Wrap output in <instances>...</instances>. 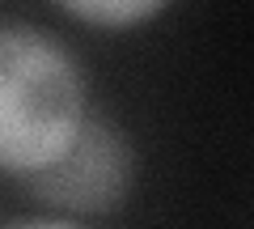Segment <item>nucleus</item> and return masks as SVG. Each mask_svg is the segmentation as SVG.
Wrapping results in <instances>:
<instances>
[{"instance_id":"f257e3e1","label":"nucleus","mask_w":254,"mask_h":229,"mask_svg":"<svg viewBox=\"0 0 254 229\" xmlns=\"http://www.w3.org/2000/svg\"><path fill=\"white\" fill-rule=\"evenodd\" d=\"M85 128V76L60 38L30 26L0 30V170L38 174Z\"/></svg>"},{"instance_id":"f03ea898","label":"nucleus","mask_w":254,"mask_h":229,"mask_svg":"<svg viewBox=\"0 0 254 229\" xmlns=\"http://www.w3.org/2000/svg\"><path fill=\"white\" fill-rule=\"evenodd\" d=\"M30 195L64 212H102L115 208L131 187V149L110 123L85 119L72 149L47 170L26 178Z\"/></svg>"},{"instance_id":"7ed1b4c3","label":"nucleus","mask_w":254,"mask_h":229,"mask_svg":"<svg viewBox=\"0 0 254 229\" xmlns=\"http://www.w3.org/2000/svg\"><path fill=\"white\" fill-rule=\"evenodd\" d=\"M72 17L89 21V26H102V30H127V26H140L148 21L153 13H161L165 0H55Z\"/></svg>"},{"instance_id":"20e7f679","label":"nucleus","mask_w":254,"mask_h":229,"mask_svg":"<svg viewBox=\"0 0 254 229\" xmlns=\"http://www.w3.org/2000/svg\"><path fill=\"white\" fill-rule=\"evenodd\" d=\"M4 229H85V225H76V221H13Z\"/></svg>"}]
</instances>
